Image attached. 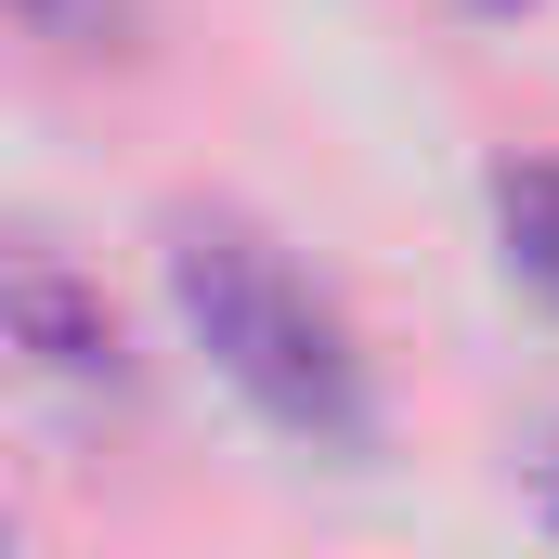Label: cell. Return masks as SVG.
Wrapping results in <instances>:
<instances>
[{
  "instance_id": "obj_2",
  "label": "cell",
  "mask_w": 559,
  "mask_h": 559,
  "mask_svg": "<svg viewBox=\"0 0 559 559\" xmlns=\"http://www.w3.org/2000/svg\"><path fill=\"white\" fill-rule=\"evenodd\" d=\"M0 338H13L26 365L79 378V391H131V325H118V299L92 274H66V261H39V248H0Z\"/></svg>"
},
{
  "instance_id": "obj_3",
  "label": "cell",
  "mask_w": 559,
  "mask_h": 559,
  "mask_svg": "<svg viewBox=\"0 0 559 559\" xmlns=\"http://www.w3.org/2000/svg\"><path fill=\"white\" fill-rule=\"evenodd\" d=\"M481 195H495V248H508V274L559 312V156H508Z\"/></svg>"
},
{
  "instance_id": "obj_4",
  "label": "cell",
  "mask_w": 559,
  "mask_h": 559,
  "mask_svg": "<svg viewBox=\"0 0 559 559\" xmlns=\"http://www.w3.org/2000/svg\"><path fill=\"white\" fill-rule=\"evenodd\" d=\"M13 26H39V39H66V52H105V39H131V0H0Z\"/></svg>"
},
{
  "instance_id": "obj_5",
  "label": "cell",
  "mask_w": 559,
  "mask_h": 559,
  "mask_svg": "<svg viewBox=\"0 0 559 559\" xmlns=\"http://www.w3.org/2000/svg\"><path fill=\"white\" fill-rule=\"evenodd\" d=\"M534 508H547V534H559V429H547V455H534Z\"/></svg>"
},
{
  "instance_id": "obj_6",
  "label": "cell",
  "mask_w": 559,
  "mask_h": 559,
  "mask_svg": "<svg viewBox=\"0 0 559 559\" xmlns=\"http://www.w3.org/2000/svg\"><path fill=\"white\" fill-rule=\"evenodd\" d=\"M0 547H13V521H0Z\"/></svg>"
},
{
  "instance_id": "obj_1",
  "label": "cell",
  "mask_w": 559,
  "mask_h": 559,
  "mask_svg": "<svg viewBox=\"0 0 559 559\" xmlns=\"http://www.w3.org/2000/svg\"><path fill=\"white\" fill-rule=\"evenodd\" d=\"M169 299L209 338V365L312 455H365L378 442V391L365 352L338 325V299L286 261L248 209H169Z\"/></svg>"
}]
</instances>
